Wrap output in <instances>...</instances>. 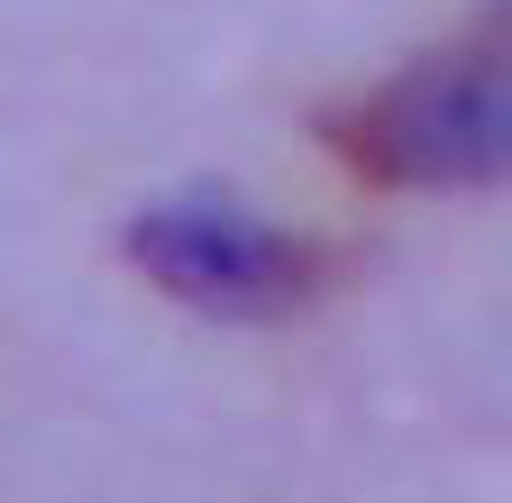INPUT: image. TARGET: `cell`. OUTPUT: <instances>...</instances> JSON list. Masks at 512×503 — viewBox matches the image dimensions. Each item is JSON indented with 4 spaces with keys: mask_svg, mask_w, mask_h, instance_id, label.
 <instances>
[{
    "mask_svg": "<svg viewBox=\"0 0 512 503\" xmlns=\"http://www.w3.org/2000/svg\"><path fill=\"white\" fill-rule=\"evenodd\" d=\"M320 138L339 147L348 174L366 183H485L512 156V92L494 46H448L421 55L366 101L330 110Z\"/></svg>",
    "mask_w": 512,
    "mask_h": 503,
    "instance_id": "cell-1",
    "label": "cell"
},
{
    "mask_svg": "<svg viewBox=\"0 0 512 503\" xmlns=\"http://www.w3.org/2000/svg\"><path fill=\"white\" fill-rule=\"evenodd\" d=\"M128 257L174 302L229 311V321H275V311H302L311 293H330V247H311L293 229H266L247 211H211V202L138 211L128 220Z\"/></svg>",
    "mask_w": 512,
    "mask_h": 503,
    "instance_id": "cell-2",
    "label": "cell"
}]
</instances>
